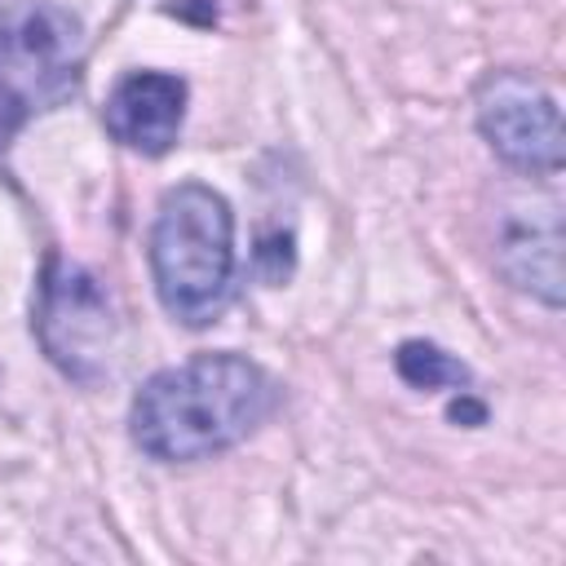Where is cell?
<instances>
[{"mask_svg":"<svg viewBox=\"0 0 566 566\" xmlns=\"http://www.w3.org/2000/svg\"><path fill=\"white\" fill-rule=\"evenodd\" d=\"M274 407L270 376L239 354H199L155 371L133 398V442L168 464L208 460L243 442Z\"/></svg>","mask_w":566,"mask_h":566,"instance_id":"1","label":"cell"},{"mask_svg":"<svg viewBox=\"0 0 566 566\" xmlns=\"http://www.w3.org/2000/svg\"><path fill=\"white\" fill-rule=\"evenodd\" d=\"M150 274L159 305L186 327H203L226 310L234 283V217L212 186L181 181L159 199Z\"/></svg>","mask_w":566,"mask_h":566,"instance_id":"2","label":"cell"},{"mask_svg":"<svg viewBox=\"0 0 566 566\" xmlns=\"http://www.w3.org/2000/svg\"><path fill=\"white\" fill-rule=\"evenodd\" d=\"M84 66V27L44 0H9L0 9V150L13 133L75 93Z\"/></svg>","mask_w":566,"mask_h":566,"instance_id":"3","label":"cell"},{"mask_svg":"<svg viewBox=\"0 0 566 566\" xmlns=\"http://www.w3.org/2000/svg\"><path fill=\"white\" fill-rule=\"evenodd\" d=\"M35 336L57 371L80 385H93L111 371L115 358V314L97 279L62 256H49L35 296Z\"/></svg>","mask_w":566,"mask_h":566,"instance_id":"4","label":"cell"},{"mask_svg":"<svg viewBox=\"0 0 566 566\" xmlns=\"http://www.w3.org/2000/svg\"><path fill=\"white\" fill-rule=\"evenodd\" d=\"M478 128L486 146L526 177H548L566 159L562 111L553 93L522 71H495L478 88Z\"/></svg>","mask_w":566,"mask_h":566,"instance_id":"5","label":"cell"},{"mask_svg":"<svg viewBox=\"0 0 566 566\" xmlns=\"http://www.w3.org/2000/svg\"><path fill=\"white\" fill-rule=\"evenodd\" d=\"M500 274L544 305H562V203L557 195H526L504 208L495 234Z\"/></svg>","mask_w":566,"mask_h":566,"instance_id":"6","label":"cell"},{"mask_svg":"<svg viewBox=\"0 0 566 566\" xmlns=\"http://www.w3.org/2000/svg\"><path fill=\"white\" fill-rule=\"evenodd\" d=\"M186 119V84L168 71H133L106 97V128L142 155H164Z\"/></svg>","mask_w":566,"mask_h":566,"instance_id":"7","label":"cell"},{"mask_svg":"<svg viewBox=\"0 0 566 566\" xmlns=\"http://www.w3.org/2000/svg\"><path fill=\"white\" fill-rule=\"evenodd\" d=\"M394 363H398V376H402L411 389H464V385H469V367H464L460 358H451L447 349L429 345V340H407V345H398Z\"/></svg>","mask_w":566,"mask_h":566,"instance_id":"8","label":"cell"},{"mask_svg":"<svg viewBox=\"0 0 566 566\" xmlns=\"http://www.w3.org/2000/svg\"><path fill=\"white\" fill-rule=\"evenodd\" d=\"M460 398H464V389H460ZM482 416H486V411H482L478 402H469V398H464V402H451V420H482Z\"/></svg>","mask_w":566,"mask_h":566,"instance_id":"9","label":"cell"}]
</instances>
